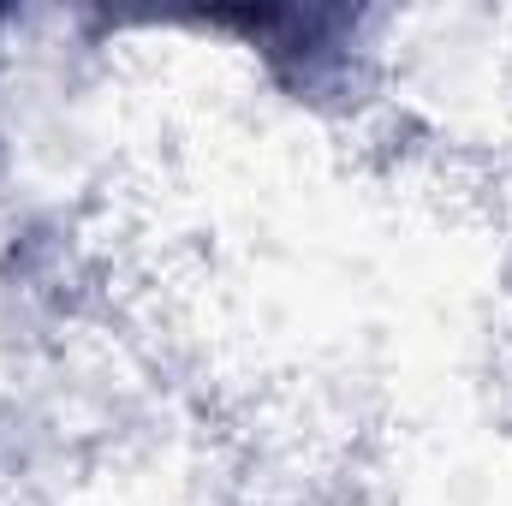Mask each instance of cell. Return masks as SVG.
Returning <instances> with one entry per match:
<instances>
[{
    "instance_id": "obj_1",
    "label": "cell",
    "mask_w": 512,
    "mask_h": 506,
    "mask_svg": "<svg viewBox=\"0 0 512 506\" xmlns=\"http://www.w3.org/2000/svg\"><path fill=\"white\" fill-rule=\"evenodd\" d=\"M197 30L221 36L251 60L256 84L322 126H370L393 102V48L382 12L358 6H245L203 12Z\"/></svg>"
}]
</instances>
